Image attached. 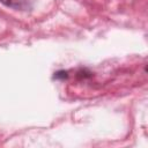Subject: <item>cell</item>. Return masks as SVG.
I'll use <instances>...</instances> for the list:
<instances>
[{
  "mask_svg": "<svg viewBox=\"0 0 148 148\" xmlns=\"http://www.w3.org/2000/svg\"><path fill=\"white\" fill-rule=\"evenodd\" d=\"M68 75H67V72H65V71H59V72H57V73H54V79H66Z\"/></svg>",
  "mask_w": 148,
  "mask_h": 148,
  "instance_id": "2",
  "label": "cell"
},
{
  "mask_svg": "<svg viewBox=\"0 0 148 148\" xmlns=\"http://www.w3.org/2000/svg\"><path fill=\"white\" fill-rule=\"evenodd\" d=\"M0 2L16 10H27L30 8V0H0Z\"/></svg>",
  "mask_w": 148,
  "mask_h": 148,
  "instance_id": "1",
  "label": "cell"
}]
</instances>
